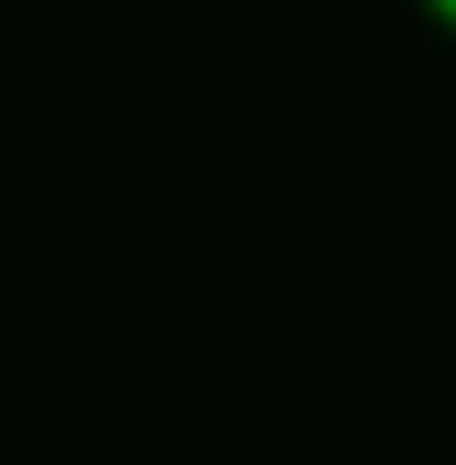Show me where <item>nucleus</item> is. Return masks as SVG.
I'll list each match as a JSON object with an SVG mask.
<instances>
[{"mask_svg": "<svg viewBox=\"0 0 456 465\" xmlns=\"http://www.w3.org/2000/svg\"><path fill=\"white\" fill-rule=\"evenodd\" d=\"M409 10H419L428 29H438V38H456V0H409Z\"/></svg>", "mask_w": 456, "mask_h": 465, "instance_id": "nucleus-1", "label": "nucleus"}]
</instances>
